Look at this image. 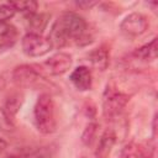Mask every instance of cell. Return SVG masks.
<instances>
[{
	"label": "cell",
	"mask_w": 158,
	"mask_h": 158,
	"mask_svg": "<svg viewBox=\"0 0 158 158\" xmlns=\"http://www.w3.org/2000/svg\"><path fill=\"white\" fill-rule=\"evenodd\" d=\"M48 38L53 47H64L70 42L81 44L89 42L88 23L85 20L73 11H65L54 21Z\"/></svg>",
	"instance_id": "6da1fadb"
},
{
	"label": "cell",
	"mask_w": 158,
	"mask_h": 158,
	"mask_svg": "<svg viewBox=\"0 0 158 158\" xmlns=\"http://www.w3.org/2000/svg\"><path fill=\"white\" fill-rule=\"evenodd\" d=\"M33 121L42 135H51L57 128L56 106L49 94L43 93L37 98L33 107Z\"/></svg>",
	"instance_id": "7a4b0ae2"
},
{
	"label": "cell",
	"mask_w": 158,
	"mask_h": 158,
	"mask_svg": "<svg viewBox=\"0 0 158 158\" xmlns=\"http://www.w3.org/2000/svg\"><path fill=\"white\" fill-rule=\"evenodd\" d=\"M130 101V96L114 85L107 84L102 96V112L107 121H116L123 112L126 105Z\"/></svg>",
	"instance_id": "3957f363"
},
{
	"label": "cell",
	"mask_w": 158,
	"mask_h": 158,
	"mask_svg": "<svg viewBox=\"0 0 158 158\" xmlns=\"http://www.w3.org/2000/svg\"><path fill=\"white\" fill-rule=\"evenodd\" d=\"M12 80L16 85L23 88H36L48 84L42 72L36 69V67L28 64L16 67L12 70Z\"/></svg>",
	"instance_id": "277c9868"
},
{
	"label": "cell",
	"mask_w": 158,
	"mask_h": 158,
	"mask_svg": "<svg viewBox=\"0 0 158 158\" xmlns=\"http://www.w3.org/2000/svg\"><path fill=\"white\" fill-rule=\"evenodd\" d=\"M21 48L27 57L37 58L49 53L53 46L48 37H44L43 35L28 32L21 40Z\"/></svg>",
	"instance_id": "5b68a950"
},
{
	"label": "cell",
	"mask_w": 158,
	"mask_h": 158,
	"mask_svg": "<svg viewBox=\"0 0 158 158\" xmlns=\"http://www.w3.org/2000/svg\"><path fill=\"white\" fill-rule=\"evenodd\" d=\"M148 20L143 14L132 12L121 21L120 31L127 38H137L148 30Z\"/></svg>",
	"instance_id": "8992f818"
},
{
	"label": "cell",
	"mask_w": 158,
	"mask_h": 158,
	"mask_svg": "<svg viewBox=\"0 0 158 158\" xmlns=\"http://www.w3.org/2000/svg\"><path fill=\"white\" fill-rule=\"evenodd\" d=\"M72 64H73V58L69 53L65 52H58L52 57H49L43 63L47 72L52 75H62L67 73L72 68Z\"/></svg>",
	"instance_id": "52a82bcc"
},
{
	"label": "cell",
	"mask_w": 158,
	"mask_h": 158,
	"mask_svg": "<svg viewBox=\"0 0 158 158\" xmlns=\"http://www.w3.org/2000/svg\"><path fill=\"white\" fill-rule=\"evenodd\" d=\"M52 148L49 146L41 147H19L5 154L4 158H49Z\"/></svg>",
	"instance_id": "ba28073f"
},
{
	"label": "cell",
	"mask_w": 158,
	"mask_h": 158,
	"mask_svg": "<svg viewBox=\"0 0 158 158\" xmlns=\"http://www.w3.org/2000/svg\"><path fill=\"white\" fill-rule=\"evenodd\" d=\"M69 80L74 85V88L79 91L90 90V88L93 85L91 70L85 65H79L70 73Z\"/></svg>",
	"instance_id": "9c48e42d"
},
{
	"label": "cell",
	"mask_w": 158,
	"mask_h": 158,
	"mask_svg": "<svg viewBox=\"0 0 158 158\" xmlns=\"http://www.w3.org/2000/svg\"><path fill=\"white\" fill-rule=\"evenodd\" d=\"M116 141H117V135H116L115 130H112V128L105 130L98 142V147L95 149V157L96 158H107L110 156L111 149L114 148Z\"/></svg>",
	"instance_id": "30bf717a"
},
{
	"label": "cell",
	"mask_w": 158,
	"mask_h": 158,
	"mask_svg": "<svg viewBox=\"0 0 158 158\" xmlns=\"http://www.w3.org/2000/svg\"><path fill=\"white\" fill-rule=\"evenodd\" d=\"M17 41V30L9 23H0V52L11 48Z\"/></svg>",
	"instance_id": "8fae6325"
},
{
	"label": "cell",
	"mask_w": 158,
	"mask_h": 158,
	"mask_svg": "<svg viewBox=\"0 0 158 158\" xmlns=\"http://www.w3.org/2000/svg\"><path fill=\"white\" fill-rule=\"evenodd\" d=\"M26 21H27V27L30 30L31 33H38L42 35V31L46 28L47 23H48V15L46 14H30V15H25Z\"/></svg>",
	"instance_id": "7c38bea8"
},
{
	"label": "cell",
	"mask_w": 158,
	"mask_h": 158,
	"mask_svg": "<svg viewBox=\"0 0 158 158\" xmlns=\"http://www.w3.org/2000/svg\"><path fill=\"white\" fill-rule=\"evenodd\" d=\"M89 62L98 70H105L109 65V52L105 47L95 48L89 53Z\"/></svg>",
	"instance_id": "4fadbf2b"
},
{
	"label": "cell",
	"mask_w": 158,
	"mask_h": 158,
	"mask_svg": "<svg viewBox=\"0 0 158 158\" xmlns=\"http://www.w3.org/2000/svg\"><path fill=\"white\" fill-rule=\"evenodd\" d=\"M157 37H154L149 43L137 48L135 51V57L141 59V60H154L157 58V51H158V46H157Z\"/></svg>",
	"instance_id": "5bb4252c"
},
{
	"label": "cell",
	"mask_w": 158,
	"mask_h": 158,
	"mask_svg": "<svg viewBox=\"0 0 158 158\" xmlns=\"http://www.w3.org/2000/svg\"><path fill=\"white\" fill-rule=\"evenodd\" d=\"M21 102H22V96L20 94H11L10 96H7L2 109L10 117L14 118V116L17 114V111L21 107Z\"/></svg>",
	"instance_id": "9a60e30c"
},
{
	"label": "cell",
	"mask_w": 158,
	"mask_h": 158,
	"mask_svg": "<svg viewBox=\"0 0 158 158\" xmlns=\"http://www.w3.org/2000/svg\"><path fill=\"white\" fill-rule=\"evenodd\" d=\"M11 5L15 7L16 12L21 11L25 15H30V14H35L37 12V7L38 4L33 0H25V1H10Z\"/></svg>",
	"instance_id": "2e32d148"
},
{
	"label": "cell",
	"mask_w": 158,
	"mask_h": 158,
	"mask_svg": "<svg viewBox=\"0 0 158 158\" xmlns=\"http://www.w3.org/2000/svg\"><path fill=\"white\" fill-rule=\"evenodd\" d=\"M96 131H98V123L95 121H91L86 125L85 130L81 133V142L85 146H90L93 143V141L95 139L96 136Z\"/></svg>",
	"instance_id": "e0dca14e"
},
{
	"label": "cell",
	"mask_w": 158,
	"mask_h": 158,
	"mask_svg": "<svg viewBox=\"0 0 158 158\" xmlns=\"http://www.w3.org/2000/svg\"><path fill=\"white\" fill-rule=\"evenodd\" d=\"M139 157H141V149L133 142L127 143L121 149V153L118 156V158H139Z\"/></svg>",
	"instance_id": "ac0fdd59"
},
{
	"label": "cell",
	"mask_w": 158,
	"mask_h": 158,
	"mask_svg": "<svg viewBox=\"0 0 158 158\" xmlns=\"http://www.w3.org/2000/svg\"><path fill=\"white\" fill-rule=\"evenodd\" d=\"M0 130L4 132H12L15 131V125H14V118L10 117L4 109H0Z\"/></svg>",
	"instance_id": "d6986e66"
},
{
	"label": "cell",
	"mask_w": 158,
	"mask_h": 158,
	"mask_svg": "<svg viewBox=\"0 0 158 158\" xmlns=\"http://www.w3.org/2000/svg\"><path fill=\"white\" fill-rule=\"evenodd\" d=\"M15 14H16V10L11 5V2L1 4L0 5V23H5L7 20L12 19Z\"/></svg>",
	"instance_id": "ffe728a7"
},
{
	"label": "cell",
	"mask_w": 158,
	"mask_h": 158,
	"mask_svg": "<svg viewBox=\"0 0 158 158\" xmlns=\"http://www.w3.org/2000/svg\"><path fill=\"white\" fill-rule=\"evenodd\" d=\"M96 2H94V1H79V2H77V6L81 7V9H88V7L94 6Z\"/></svg>",
	"instance_id": "44dd1931"
},
{
	"label": "cell",
	"mask_w": 158,
	"mask_h": 158,
	"mask_svg": "<svg viewBox=\"0 0 158 158\" xmlns=\"http://www.w3.org/2000/svg\"><path fill=\"white\" fill-rule=\"evenodd\" d=\"M7 147V143L2 139V138H0V152H2V151H5V148Z\"/></svg>",
	"instance_id": "7402d4cb"
}]
</instances>
